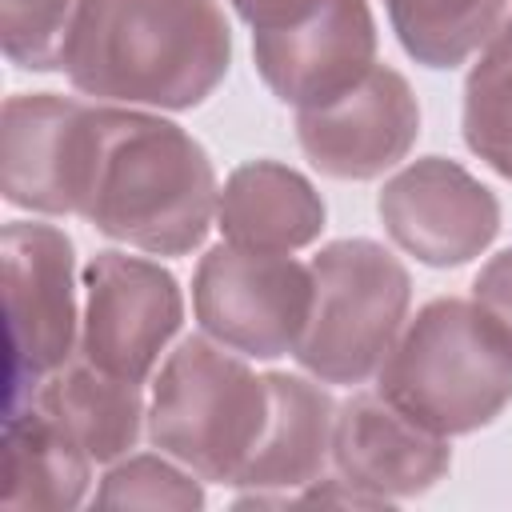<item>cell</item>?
<instances>
[{"instance_id": "cell-1", "label": "cell", "mask_w": 512, "mask_h": 512, "mask_svg": "<svg viewBox=\"0 0 512 512\" xmlns=\"http://www.w3.org/2000/svg\"><path fill=\"white\" fill-rule=\"evenodd\" d=\"M232 64V32L216 0H80L64 76L100 104L196 108Z\"/></svg>"}, {"instance_id": "cell-2", "label": "cell", "mask_w": 512, "mask_h": 512, "mask_svg": "<svg viewBox=\"0 0 512 512\" xmlns=\"http://www.w3.org/2000/svg\"><path fill=\"white\" fill-rule=\"evenodd\" d=\"M220 184L208 152L180 124L104 104L96 164L80 216L148 256H184L216 224Z\"/></svg>"}, {"instance_id": "cell-3", "label": "cell", "mask_w": 512, "mask_h": 512, "mask_svg": "<svg viewBox=\"0 0 512 512\" xmlns=\"http://www.w3.org/2000/svg\"><path fill=\"white\" fill-rule=\"evenodd\" d=\"M376 388L440 436L476 432L512 404V328L476 296H436L404 320Z\"/></svg>"}, {"instance_id": "cell-4", "label": "cell", "mask_w": 512, "mask_h": 512, "mask_svg": "<svg viewBox=\"0 0 512 512\" xmlns=\"http://www.w3.org/2000/svg\"><path fill=\"white\" fill-rule=\"evenodd\" d=\"M268 380L208 332L184 336L160 364L148 400V440L200 480L232 484L260 440Z\"/></svg>"}, {"instance_id": "cell-5", "label": "cell", "mask_w": 512, "mask_h": 512, "mask_svg": "<svg viewBox=\"0 0 512 512\" xmlns=\"http://www.w3.org/2000/svg\"><path fill=\"white\" fill-rule=\"evenodd\" d=\"M312 316L296 364L320 384H364L392 352L408 304V268L376 240H332L312 256Z\"/></svg>"}, {"instance_id": "cell-6", "label": "cell", "mask_w": 512, "mask_h": 512, "mask_svg": "<svg viewBox=\"0 0 512 512\" xmlns=\"http://www.w3.org/2000/svg\"><path fill=\"white\" fill-rule=\"evenodd\" d=\"M192 312L216 344L240 356H288L312 316V268L292 252H256L224 240L196 264Z\"/></svg>"}, {"instance_id": "cell-7", "label": "cell", "mask_w": 512, "mask_h": 512, "mask_svg": "<svg viewBox=\"0 0 512 512\" xmlns=\"http://www.w3.org/2000/svg\"><path fill=\"white\" fill-rule=\"evenodd\" d=\"M4 316L12 344V400L36 392L44 376L72 360L80 344L76 252L56 224L12 220L0 232Z\"/></svg>"}, {"instance_id": "cell-8", "label": "cell", "mask_w": 512, "mask_h": 512, "mask_svg": "<svg viewBox=\"0 0 512 512\" xmlns=\"http://www.w3.org/2000/svg\"><path fill=\"white\" fill-rule=\"evenodd\" d=\"M100 100L60 92H16L0 112V192L12 208L40 216H80L96 140Z\"/></svg>"}, {"instance_id": "cell-9", "label": "cell", "mask_w": 512, "mask_h": 512, "mask_svg": "<svg viewBox=\"0 0 512 512\" xmlns=\"http://www.w3.org/2000/svg\"><path fill=\"white\" fill-rule=\"evenodd\" d=\"M184 324V296L148 256L96 252L84 264L80 356L112 376L144 384Z\"/></svg>"}, {"instance_id": "cell-10", "label": "cell", "mask_w": 512, "mask_h": 512, "mask_svg": "<svg viewBox=\"0 0 512 512\" xmlns=\"http://www.w3.org/2000/svg\"><path fill=\"white\" fill-rule=\"evenodd\" d=\"M376 212L388 240L428 268H460L500 232V200L492 188L444 156H420L388 176Z\"/></svg>"}, {"instance_id": "cell-11", "label": "cell", "mask_w": 512, "mask_h": 512, "mask_svg": "<svg viewBox=\"0 0 512 512\" xmlns=\"http://www.w3.org/2000/svg\"><path fill=\"white\" fill-rule=\"evenodd\" d=\"M416 136V92L388 64H372L348 92L328 104L296 108V140L312 168L332 180L384 176L412 152Z\"/></svg>"}, {"instance_id": "cell-12", "label": "cell", "mask_w": 512, "mask_h": 512, "mask_svg": "<svg viewBox=\"0 0 512 512\" xmlns=\"http://www.w3.org/2000/svg\"><path fill=\"white\" fill-rule=\"evenodd\" d=\"M252 60L284 104H328L376 64L372 8L368 0H324L288 28L252 32Z\"/></svg>"}, {"instance_id": "cell-13", "label": "cell", "mask_w": 512, "mask_h": 512, "mask_svg": "<svg viewBox=\"0 0 512 512\" xmlns=\"http://www.w3.org/2000/svg\"><path fill=\"white\" fill-rule=\"evenodd\" d=\"M332 468L360 492L392 504L428 492L452 468V448L448 436L424 428L376 388L336 404Z\"/></svg>"}, {"instance_id": "cell-14", "label": "cell", "mask_w": 512, "mask_h": 512, "mask_svg": "<svg viewBox=\"0 0 512 512\" xmlns=\"http://www.w3.org/2000/svg\"><path fill=\"white\" fill-rule=\"evenodd\" d=\"M268 416L260 428L256 448L248 452L244 468L232 484L256 492H292L324 476L332 464V428H336V400L312 376L268 372Z\"/></svg>"}, {"instance_id": "cell-15", "label": "cell", "mask_w": 512, "mask_h": 512, "mask_svg": "<svg viewBox=\"0 0 512 512\" xmlns=\"http://www.w3.org/2000/svg\"><path fill=\"white\" fill-rule=\"evenodd\" d=\"M216 228L240 248L296 252L324 232V200L296 168L280 160H248L232 168L220 188Z\"/></svg>"}, {"instance_id": "cell-16", "label": "cell", "mask_w": 512, "mask_h": 512, "mask_svg": "<svg viewBox=\"0 0 512 512\" xmlns=\"http://www.w3.org/2000/svg\"><path fill=\"white\" fill-rule=\"evenodd\" d=\"M92 456L32 400L8 404L0 448V508L68 512L92 484Z\"/></svg>"}, {"instance_id": "cell-17", "label": "cell", "mask_w": 512, "mask_h": 512, "mask_svg": "<svg viewBox=\"0 0 512 512\" xmlns=\"http://www.w3.org/2000/svg\"><path fill=\"white\" fill-rule=\"evenodd\" d=\"M28 400L44 408L96 464H112L128 456L140 432H148V408H144L140 384L112 376L88 364L84 356L44 376Z\"/></svg>"}, {"instance_id": "cell-18", "label": "cell", "mask_w": 512, "mask_h": 512, "mask_svg": "<svg viewBox=\"0 0 512 512\" xmlns=\"http://www.w3.org/2000/svg\"><path fill=\"white\" fill-rule=\"evenodd\" d=\"M512 0H384L404 52L424 68H456L476 56Z\"/></svg>"}, {"instance_id": "cell-19", "label": "cell", "mask_w": 512, "mask_h": 512, "mask_svg": "<svg viewBox=\"0 0 512 512\" xmlns=\"http://www.w3.org/2000/svg\"><path fill=\"white\" fill-rule=\"evenodd\" d=\"M464 144L512 180V8L480 48L464 80Z\"/></svg>"}, {"instance_id": "cell-20", "label": "cell", "mask_w": 512, "mask_h": 512, "mask_svg": "<svg viewBox=\"0 0 512 512\" xmlns=\"http://www.w3.org/2000/svg\"><path fill=\"white\" fill-rule=\"evenodd\" d=\"M96 504L192 512V508H204V488H200V476L180 460H172L168 452H140V456L112 460V468L96 488Z\"/></svg>"}, {"instance_id": "cell-21", "label": "cell", "mask_w": 512, "mask_h": 512, "mask_svg": "<svg viewBox=\"0 0 512 512\" xmlns=\"http://www.w3.org/2000/svg\"><path fill=\"white\" fill-rule=\"evenodd\" d=\"M80 0H0V48L12 64L52 72L64 64L68 28Z\"/></svg>"}, {"instance_id": "cell-22", "label": "cell", "mask_w": 512, "mask_h": 512, "mask_svg": "<svg viewBox=\"0 0 512 512\" xmlns=\"http://www.w3.org/2000/svg\"><path fill=\"white\" fill-rule=\"evenodd\" d=\"M472 296L512 328V248L496 252L472 280Z\"/></svg>"}, {"instance_id": "cell-23", "label": "cell", "mask_w": 512, "mask_h": 512, "mask_svg": "<svg viewBox=\"0 0 512 512\" xmlns=\"http://www.w3.org/2000/svg\"><path fill=\"white\" fill-rule=\"evenodd\" d=\"M256 32H272V28H288L304 16H312L324 0H228Z\"/></svg>"}]
</instances>
